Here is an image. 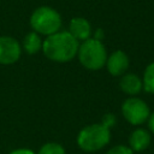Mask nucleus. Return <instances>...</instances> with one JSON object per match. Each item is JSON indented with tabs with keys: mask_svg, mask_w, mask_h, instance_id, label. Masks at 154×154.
Listing matches in <instances>:
<instances>
[{
	"mask_svg": "<svg viewBox=\"0 0 154 154\" xmlns=\"http://www.w3.org/2000/svg\"><path fill=\"white\" fill-rule=\"evenodd\" d=\"M129 65H130V59L128 54L120 49L111 53L107 57V60L105 64L107 72L114 77H120L122 75H124L128 71Z\"/></svg>",
	"mask_w": 154,
	"mask_h": 154,
	"instance_id": "obj_7",
	"label": "nucleus"
},
{
	"mask_svg": "<svg viewBox=\"0 0 154 154\" xmlns=\"http://www.w3.org/2000/svg\"><path fill=\"white\" fill-rule=\"evenodd\" d=\"M76 57L84 69L97 71L105 66L108 54L102 41L90 37L79 43Z\"/></svg>",
	"mask_w": 154,
	"mask_h": 154,
	"instance_id": "obj_2",
	"label": "nucleus"
},
{
	"mask_svg": "<svg viewBox=\"0 0 154 154\" xmlns=\"http://www.w3.org/2000/svg\"><path fill=\"white\" fill-rule=\"evenodd\" d=\"M116 123H117V118L113 113H106L102 117V120H101V124L105 125L106 128H108L109 130L116 125Z\"/></svg>",
	"mask_w": 154,
	"mask_h": 154,
	"instance_id": "obj_15",
	"label": "nucleus"
},
{
	"mask_svg": "<svg viewBox=\"0 0 154 154\" xmlns=\"http://www.w3.org/2000/svg\"><path fill=\"white\" fill-rule=\"evenodd\" d=\"M106 154H134V152L129 146L117 144V146H113L112 148H109Z\"/></svg>",
	"mask_w": 154,
	"mask_h": 154,
	"instance_id": "obj_14",
	"label": "nucleus"
},
{
	"mask_svg": "<svg viewBox=\"0 0 154 154\" xmlns=\"http://www.w3.org/2000/svg\"><path fill=\"white\" fill-rule=\"evenodd\" d=\"M79 42L69 32V30H59L47 36L42 43L45 57L55 63H69L76 55Z\"/></svg>",
	"mask_w": 154,
	"mask_h": 154,
	"instance_id": "obj_1",
	"label": "nucleus"
},
{
	"mask_svg": "<svg viewBox=\"0 0 154 154\" xmlns=\"http://www.w3.org/2000/svg\"><path fill=\"white\" fill-rule=\"evenodd\" d=\"M22 55L20 43L12 36H0V64L11 65L19 60Z\"/></svg>",
	"mask_w": 154,
	"mask_h": 154,
	"instance_id": "obj_6",
	"label": "nucleus"
},
{
	"mask_svg": "<svg viewBox=\"0 0 154 154\" xmlns=\"http://www.w3.org/2000/svg\"><path fill=\"white\" fill-rule=\"evenodd\" d=\"M150 141V132L147 129L137 128L129 136V147L132 149V152H143L149 147Z\"/></svg>",
	"mask_w": 154,
	"mask_h": 154,
	"instance_id": "obj_10",
	"label": "nucleus"
},
{
	"mask_svg": "<svg viewBox=\"0 0 154 154\" xmlns=\"http://www.w3.org/2000/svg\"><path fill=\"white\" fill-rule=\"evenodd\" d=\"M36 154H66V153L61 144L57 142H47L43 146H41V148Z\"/></svg>",
	"mask_w": 154,
	"mask_h": 154,
	"instance_id": "obj_13",
	"label": "nucleus"
},
{
	"mask_svg": "<svg viewBox=\"0 0 154 154\" xmlns=\"http://www.w3.org/2000/svg\"><path fill=\"white\" fill-rule=\"evenodd\" d=\"M148 123V128H149V132H152L154 135V112H150L149 118L147 120Z\"/></svg>",
	"mask_w": 154,
	"mask_h": 154,
	"instance_id": "obj_17",
	"label": "nucleus"
},
{
	"mask_svg": "<svg viewBox=\"0 0 154 154\" xmlns=\"http://www.w3.org/2000/svg\"><path fill=\"white\" fill-rule=\"evenodd\" d=\"M142 84L144 91L154 94V61L146 66L142 76Z\"/></svg>",
	"mask_w": 154,
	"mask_h": 154,
	"instance_id": "obj_12",
	"label": "nucleus"
},
{
	"mask_svg": "<svg viewBox=\"0 0 154 154\" xmlns=\"http://www.w3.org/2000/svg\"><path fill=\"white\" fill-rule=\"evenodd\" d=\"M124 119L131 125H142L149 118L150 109L147 102L140 97L130 96L125 99L120 107Z\"/></svg>",
	"mask_w": 154,
	"mask_h": 154,
	"instance_id": "obj_5",
	"label": "nucleus"
},
{
	"mask_svg": "<svg viewBox=\"0 0 154 154\" xmlns=\"http://www.w3.org/2000/svg\"><path fill=\"white\" fill-rule=\"evenodd\" d=\"M42 43H43V40L41 35L35 31H30L23 37L20 46H22V49H24L26 54L32 55L42 49Z\"/></svg>",
	"mask_w": 154,
	"mask_h": 154,
	"instance_id": "obj_11",
	"label": "nucleus"
},
{
	"mask_svg": "<svg viewBox=\"0 0 154 154\" xmlns=\"http://www.w3.org/2000/svg\"><path fill=\"white\" fill-rule=\"evenodd\" d=\"M69 32L78 41L83 42L91 37V24L83 17H75L69 23Z\"/></svg>",
	"mask_w": 154,
	"mask_h": 154,
	"instance_id": "obj_8",
	"label": "nucleus"
},
{
	"mask_svg": "<svg viewBox=\"0 0 154 154\" xmlns=\"http://www.w3.org/2000/svg\"><path fill=\"white\" fill-rule=\"evenodd\" d=\"M111 141V130L101 123L84 126L77 135V146L84 152H97Z\"/></svg>",
	"mask_w": 154,
	"mask_h": 154,
	"instance_id": "obj_4",
	"label": "nucleus"
},
{
	"mask_svg": "<svg viewBox=\"0 0 154 154\" xmlns=\"http://www.w3.org/2000/svg\"><path fill=\"white\" fill-rule=\"evenodd\" d=\"M119 88L124 94L135 96L140 94V91L143 89L142 78L134 72H125L124 75L120 76Z\"/></svg>",
	"mask_w": 154,
	"mask_h": 154,
	"instance_id": "obj_9",
	"label": "nucleus"
},
{
	"mask_svg": "<svg viewBox=\"0 0 154 154\" xmlns=\"http://www.w3.org/2000/svg\"><path fill=\"white\" fill-rule=\"evenodd\" d=\"M10 154H36V153H34V150H31L29 148H17V149H13L12 152H10Z\"/></svg>",
	"mask_w": 154,
	"mask_h": 154,
	"instance_id": "obj_16",
	"label": "nucleus"
},
{
	"mask_svg": "<svg viewBox=\"0 0 154 154\" xmlns=\"http://www.w3.org/2000/svg\"><path fill=\"white\" fill-rule=\"evenodd\" d=\"M29 23L32 31L47 37L61 29L63 19L60 13L53 7L40 6L32 11Z\"/></svg>",
	"mask_w": 154,
	"mask_h": 154,
	"instance_id": "obj_3",
	"label": "nucleus"
}]
</instances>
